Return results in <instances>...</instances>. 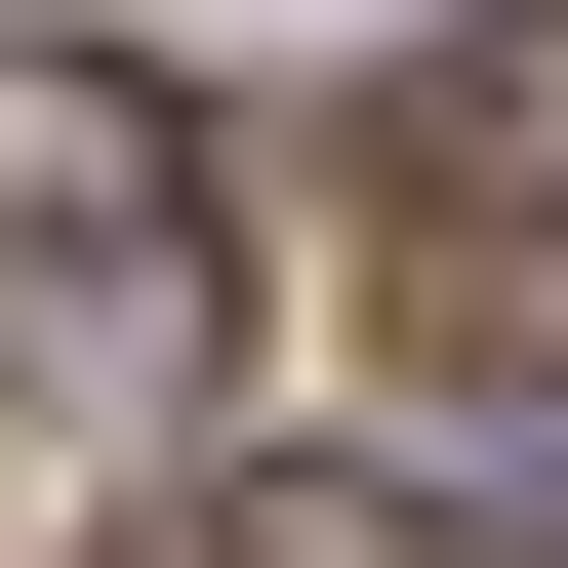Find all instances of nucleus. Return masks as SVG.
<instances>
[{
    "label": "nucleus",
    "mask_w": 568,
    "mask_h": 568,
    "mask_svg": "<svg viewBox=\"0 0 568 568\" xmlns=\"http://www.w3.org/2000/svg\"><path fill=\"white\" fill-rule=\"evenodd\" d=\"M0 284H41L122 406L203 366V122L122 82V41H41V0H0Z\"/></svg>",
    "instance_id": "1"
}]
</instances>
